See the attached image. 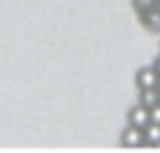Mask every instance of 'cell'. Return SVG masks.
Here are the masks:
<instances>
[{
  "instance_id": "6da1fadb",
  "label": "cell",
  "mask_w": 160,
  "mask_h": 153,
  "mask_svg": "<svg viewBox=\"0 0 160 153\" xmlns=\"http://www.w3.org/2000/svg\"><path fill=\"white\" fill-rule=\"evenodd\" d=\"M134 85L139 89L160 87V75H158V71L153 69V64H151V66H141V69L137 71V73H134Z\"/></svg>"
},
{
  "instance_id": "7a4b0ae2",
  "label": "cell",
  "mask_w": 160,
  "mask_h": 153,
  "mask_svg": "<svg viewBox=\"0 0 160 153\" xmlns=\"http://www.w3.org/2000/svg\"><path fill=\"white\" fill-rule=\"evenodd\" d=\"M120 146L122 148H139V146H144V132H141L139 127L127 125V127L120 132Z\"/></svg>"
},
{
  "instance_id": "3957f363",
  "label": "cell",
  "mask_w": 160,
  "mask_h": 153,
  "mask_svg": "<svg viewBox=\"0 0 160 153\" xmlns=\"http://www.w3.org/2000/svg\"><path fill=\"white\" fill-rule=\"evenodd\" d=\"M148 123H151V118H148V109H146V106H141L139 101H137L134 106H130V111H127V125L144 130Z\"/></svg>"
},
{
  "instance_id": "277c9868",
  "label": "cell",
  "mask_w": 160,
  "mask_h": 153,
  "mask_svg": "<svg viewBox=\"0 0 160 153\" xmlns=\"http://www.w3.org/2000/svg\"><path fill=\"white\" fill-rule=\"evenodd\" d=\"M139 21L153 33H160V10L158 7H151L146 12H139Z\"/></svg>"
},
{
  "instance_id": "5b68a950",
  "label": "cell",
  "mask_w": 160,
  "mask_h": 153,
  "mask_svg": "<svg viewBox=\"0 0 160 153\" xmlns=\"http://www.w3.org/2000/svg\"><path fill=\"white\" fill-rule=\"evenodd\" d=\"M141 132H144V146H151V148L160 146V125L158 123H148Z\"/></svg>"
},
{
  "instance_id": "8992f818",
  "label": "cell",
  "mask_w": 160,
  "mask_h": 153,
  "mask_svg": "<svg viewBox=\"0 0 160 153\" xmlns=\"http://www.w3.org/2000/svg\"><path fill=\"white\" fill-rule=\"evenodd\" d=\"M139 104L146 109H153L155 104H160V87L153 89H139Z\"/></svg>"
},
{
  "instance_id": "52a82bcc",
  "label": "cell",
  "mask_w": 160,
  "mask_h": 153,
  "mask_svg": "<svg viewBox=\"0 0 160 153\" xmlns=\"http://www.w3.org/2000/svg\"><path fill=\"white\" fill-rule=\"evenodd\" d=\"M132 7L137 12H146L151 7H155V0H132Z\"/></svg>"
},
{
  "instance_id": "ba28073f",
  "label": "cell",
  "mask_w": 160,
  "mask_h": 153,
  "mask_svg": "<svg viewBox=\"0 0 160 153\" xmlns=\"http://www.w3.org/2000/svg\"><path fill=\"white\" fill-rule=\"evenodd\" d=\"M148 118H151V123L160 125V104H155L153 109H148Z\"/></svg>"
},
{
  "instance_id": "9c48e42d",
  "label": "cell",
  "mask_w": 160,
  "mask_h": 153,
  "mask_svg": "<svg viewBox=\"0 0 160 153\" xmlns=\"http://www.w3.org/2000/svg\"><path fill=\"white\" fill-rule=\"evenodd\" d=\"M153 69H155V71H158V75H160V57H158V59H155V61H153Z\"/></svg>"
},
{
  "instance_id": "30bf717a",
  "label": "cell",
  "mask_w": 160,
  "mask_h": 153,
  "mask_svg": "<svg viewBox=\"0 0 160 153\" xmlns=\"http://www.w3.org/2000/svg\"><path fill=\"white\" fill-rule=\"evenodd\" d=\"M155 7H158V10H160V0H155Z\"/></svg>"
}]
</instances>
